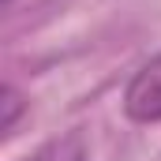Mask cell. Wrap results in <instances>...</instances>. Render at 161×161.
I'll use <instances>...</instances> for the list:
<instances>
[{
  "label": "cell",
  "mask_w": 161,
  "mask_h": 161,
  "mask_svg": "<svg viewBox=\"0 0 161 161\" xmlns=\"http://www.w3.org/2000/svg\"><path fill=\"white\" fill-rule=\"evenodd\" d=\"M124 113L139 124H158L161 120V56L142 64L135 79L124 90Z\"/></svg>",
  "instance_id": "1"
},
{
  "label": "cell",
  "mask_w": 161,
  "mask_h": 161,
  "mask_svg": "<svg viewBox=\"0 0 161 161\" xmlns=\"http://www.w3.org/2000/svg\"><path fill=\"white\" fill-rule=\"evenodd\" d=\"M26 161H86V150H82V139H79V135H64V139L41 146L38 154L26 158Z\"/></svg>",
  "instance_id": "2"
},
{
  "label": "cell",
  "mask_w": 161,
  "mask_h": 161,
  "mask_svg": "<svg viewBox=\"0 0 161 161\" xmlns=\"http://www.w3.org/2000/svg\"><path fill=\"white\" fill-rule=\"evenodd\" d=\"M4 131H11V124H15V113H19V97H15V90H8L4 94Z\"/></svg>",
  "instance_id": "3"
}]
</instances>
